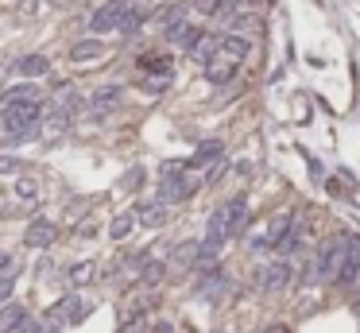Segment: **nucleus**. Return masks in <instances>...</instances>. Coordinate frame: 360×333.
Returning <instances> with one entry per match:
<instances>
[{"mask_svg": "<svg viewBox=\"0 0 360 333\" xmlns=\"http://www.w3.org/2000/svg\"><path fill=\"white\" fill-rule=\"evenodd\" d=\"M136 221H143L147 229L163 225V221H167V206H159V201H147V206L136 209Z\"/></svg>", "mask_w": 360, "mask_h": 333, "instance_id": "nucleus-13", "label": "nucleus"}, {"mask_svg": "<svg viewBox=\"0 0 360 333\" xmlns=\"http://www.w3.org/2000/svg\"><path fill=\"white\" fill-rule=\"evenodd\" d=\"M221 155H225L221 140H206V143H198V155L190 159V166H206V163H213V159H221Z\"/></svg>", "mask_w": 360, "mask_h": 333, "instance_id": "nucleus-18", "label": "nucleus"}, {"mask_svg": "<svg viewBox=\"0 0 360 333\" xmlns=\"http://www.w3.org/2000/svg\"><path fill=\"white\" fill-rule=\"evenodd\" d=\"M16 194H20L24 201H35V194H39V186H35L31 178H20V183H16Z\"/></svg>", "mask_w": 360, "mask_h": 333, "instance_id": "nucleus-25", "label": "nucleus"}, {"mask_svg": "<svg viewBox=\"0 0 360 333\" xmlns=\"http://www.w3.org/2000/svg\"><path fill=\"white\" fill-rule=\"evenodd\" d=\"M43 113H47V108H43V101L4 105V108H0V128H4V132H12V140H27V136H35Z\"/></svg>", "mask_w": 360, "mask_h": 333, "instance_id": "nucleus-1", "label": "nucleus"}, {"mask_svg": "<svg viewBox=\"0 0 360 333\" xmlns=\"http://www.w3.org/2000/svg\"><path fill=\"white\" fill-rule=\"evenodd\" d=\"M163 275H167V264H159V260H147V264H143V271H140V283H143V287H159Z\"/></svg>", "mask_w": 360, "mask_h": 333, "instance_id": "nucleus-20", "label": "nucleus"}, {"mask_svg": "<svg viewBox=\"0 0 360 333\" xmlns=\"http://www.w3.org/2000/svg\"><path fill=\"white\" fill-rule=\"evenodd\" d=\"M198 248H201V241H182V244H175L171 260H175L178 267H190V264H198Z\"/></svg>", "mask_w": 360, "mask_h": 333, "instance_id": "nucleus-19", "label": "nucleus"}, {"mask_svg": "<svg viewBox=\"0 0 360 333\" xmlns=\"http://www.w3.org/2000/svg\"><path fill=\"white\" fill-rule=\"evenodd\" d=\"M47 70H50L47 55H24V59L16 62V74H24L27 82H31V78H43Z\"/></svg>", "mask_w": 360, "mask_h": 333, "instance_id": "nucleus-10", "label": "nucleus"}, {"mask_svg": "<svg viewBox=\"0 0 360 333\" xmlns=\"http://www.w3.org/2000/svg\"><path fill=\"white\" fill-rule=\"evenodd\" d=\"M120 97H124V90H120V85H101V90H93L89 105L93 108H113Z\"/></svg>", "mask_w": 360, "mask_h": 333, "instance_id": "nucleus-16", "label": "nucleus"}, {"mask_svg": "<svg viewBox=\"0 0 360 333\" xmlns=\"http://www.w3.org/2000/svg\"><path fill=\"white\" fill-rule=\"evenodd\" d=\"M128 8H132V0H109V4H101V8L89 16V31H93V35H101V31H117Z\"/></svg>", "mask_w": 360, "mask_h": 333, "instance_id": "nucleus-4", "label": "nucleus"}, {"mask_svg": "<svg viewBox=\"0 0 360 333\" xmlns=\"http://www.w3.org/2000/svg\"><path fill=\"white\" fill-rule=\"evenodd\" d=\"M24 101H43V90L35 82H20V85H12V90L0 93V108L4 105H24Z\"/></svg>", "mask_w": 360, "mask_h": 333, "instance_id": "nucleus-8", "label": "nucleus"}, {"mask_svg": "<svg viewBox=\"0 0 360 333\" xmlns=\"http://www.w3.org/2000/svg\"><path fill=\"white\" fill-rule=\"evenodd\" d=\"M12 171H20L16 159H0V175H12Z\"/></svg>", "mask_w": 360, "mask_h": 333, "instance_id": "nucleus-27", "label": "nucleus"}, {"mask_svg": "<svg viewBox=\"0 0 360 333\" xmlns=\"http://www.w3.org/2000/svg\"><path fill=\"white\" fill-rule=\"evenodd\" d=\"M136 229V209H124V213H117L113 217V225H109V236L113 241H124L128 233Z\"/></svg>", "mask_w": 360, "mask_h": 333, "instance_id": "nucleus-17", "label": "nucleus"}, {"mask_svg": "<svg viewBox=\"0 0 360 333\" xmlns=\"http://www.w3.org/2000/svg\"><path fill=\"white\" fill-rule=\"evenodd\" d=\"M151 333H175V330H171L167 322H155V330H151Z\"/></svg>", "mask_w": 360, "mask_h": 333, "instance_id": "nucleus-31", "label": "nucleus"}, {"mask_svg": "<svg viewBox=\"0 0 360 333\" xmlns=\"http://www.w3.org/2000/svg\"><path fill=\"white\" fill-rule=\"evenodd\" d=\"M233 74H236V59H229V55H221V62L217 59L206 62V78H210V82H217V85H225Z\"/></svg>", "mask_w": 360, "mask_h": 333, "instance_id": "nucleus-11", "label": "nucleus"}, {"mask_svg": "<svg viewBox=\"0 0 360 333\" xmlns=\"http://www.w3.org/2000/svg\"><path fill=\"white\" fill-rule=\"evenodd\" d=\"M248 50H252V43L244 39V35H225V39H221V55H229V59H248Z\"/></svg>", "mask_w": 360, "mask_h": 333, "instance_id": "nucleus-15", "label": "nucleus"}, {"mask_svg": "<svg viewBox=\"0 0 360 333\" xmlns=\"http://www.w3.org/2000/svg\"><path fill=\"white\" fill-rule=\"evenodd\" d=\"M93 271H97V267H93L89 260H82V264H74V267H70V283H74V287L89 283V279H93Z\"/></svg>", "mask_w": 360, "mask_h": 333, "instance_id": "nucleus-23", "label": "nucleus"}, {"mask_svg": "<svg viewBox=\"0 0 360 333\" xmlns=\"http://www.w3.org/2000/svg\"><path fill=\"white\" fill-rule=\"evenodd\" d=\"M221 55V39L217 35H201V43L190 50V59H198V62H213Z\"/></svg>", "mask_w": 360, "mask_h": 333, "instance_id": "nucleus-14", "label": "nucleus"}, {"mask_svg": "<svg viewBox=\"0 0 360 333\" xmlns=\"http://www.w3.org/2000/svg\"><path fill=\"white\" fill-rule=\"evenodd\" d=\"M291 279H294V267L287 264V260H275V264H268L260 275H256V287H260L264 295H279V291L291 287Z\"/></svg>", "mask_w": 360, "mask_h": 333, "instance_id": "nucleus-3", "label": "nucleus"}, {"mask_svg": "<svg viewBox=\"0 0 360 333\" xmlns=\"http://www.w3.org/2000/svg\"><path fill=\"white\" fill-rule=\"evenodd\" d=\"M12 299V279H0V302Z\"/></svg>", "mask_w": 360, "mask_h": 333, "instance_id": "nucleus-28", "label": "nucleus"}, {"mask_svg": "<svg viewBox=\"0 0 360 333\" xmlns=\"http://www.w3.org/2000/svg\"><path fill=\"white\" fill-rule=\"evenodd\" d=\"M264 333H291V325H268Z\"/></svg>", "mask_w": 360, "mask_h": 333, "instance_id": "nucleus-30", "label": "nucleus"}, {"mask_svg": "<svg viewBox=\"0 0 360 333\" xmlns=\"http://www.w3.org/2000/svg\"><path fill=\"white\" fill-rule=\"evenodd\" d=\"M201 35H206V31H201L198 24H186V20H182V24H175V27H167V39L175 43V47H182L186 55L201 43Z\"/></svg>", "mask_w": 360, "mask_h": 333, "instance_id": "nucleus-7", "label": "nucleus"}, {"mask_svg": "<svg viewBox=\"0 0 360 333\" xmlns=\"http://www.w3.org/2000/svg\"><path fill=\"white\" fill-rule=\"evenodd\" d=\"M55 241H59V225H55V221H47V217H35L31 225H27V233H24L27 248H50Z\"/></svg>", "mask_w": 360, "mask_h": 333, "instance_id": "nucleus-6", "label": "nucleus"}, {"mask_svg": "<svg viewBox=\"0 0 360 333\" xmlns=\"http://www.w3.org/2000/svg\"><path fill=\"white\" fill-rule=\"evenodd\" d=\"M140 183H143V166H132V171L120 178V186H124V190H140Z\"/></svg>", "mask_w": 360, "mask_h": 333, "instance_id": "nucleus-24", "label": "nucleus"}, {"mask_svg": "<svg viewBox=\"0 0 360 333\" xmlns=\"http://www.w3.org/2000/svg\"><path fill=\"white\" fill-rule=\"evenodd\" d=\"M101 55H105V43H97V39H82L70 47V59L74 62H89V59H101Z\"/></svg>", "mask_w": 360, "mask_h": 333, "instance_id": "nucleus-12", "label": "nucleus"}, {"mask_svg": "<svg viewBox=\"0 0 360 333\" xmlns=\"http://www.w3.org/2000/svg\"><path fill=\"white\" fill-rule=\"evenodd\" d=\"M341 260H345V248H341V236L326 241L318 248V260H314V275H318V283H333L337 271H341Z\"/></svg>", "mask_w": 360, "mask_h": 333, "instance_id": "nucleus-2", "label": "nucleus"}, {"mask_svg": "<svg viewBox=\"0 0 360 333\" xmlns=\"http://www.w3.org/2000/svg\"><path fill=\"white\" fill-rule=\"evenodd\" d=\"M171 85V74H159V78H147V82H143V90L147 93H163Z\"/></svg>", "mask_w": 360, "mask_h": 333, "instance_id": "nucleus-26", "label": "nucleus"}, {"mask_svg": "<svg viewBox=\"0 0 360 333\" xmlns=\"http://www.w3.org/2000/svg\"><path fill=\"white\" fill-rule=\"evenodd\" d=\"M8 267H12V256L8 252H0V271H8Z\"/></svg>", "mask_w": 360, "mask_h": 333, "instance_id": "nucleus-29", "label": "nucleus"}, {"mask_svg": "<svg viewBox=\"0 0 360 333\" xmlns=\"http://www.w3.org/2000/svg\"><path fill=\"white\" fill-rule=\"evenodd\" d=\"M143 20H147V12L128 8V12H124V20H120V31H124V35H136V31L143 27Z\"/></svg>", "mask_w": 360, "mask_h": 333, "instance_id": "nucleus-22", "label": "nucleus"}, {"mask_svg": "<svg viewBox=\"0 0 360 333\" xmlns=\"http://www.w3.org/2000/svg\"><path fill=\"white\" fill-rule=\"evenodd\" d=\"M194 194V183L186 178V171L182 175H167L159 183V206H175V201H186Z\"/></svg>", "mask_w": 360, "mask_h": 333, "instance_id": "nucleus-5", "label": "nucleus"}, {"mask_svg": "<svg viewBox=\"0 0 360 333\" xmlns=\"http://www.w3.org/2000/svg\"><path fill=\"white\" fill-rule=\"evenodd\" d=\"M140 70H147V74H171V59L167 55H143Z\"/></svg>", "mask_w": 360, "mask_h": 333, "instance_id": "nucleus-21", "label": "nucleus"}, {"mask_svg": "<svg viewBox=\"0 0 360 333\" xmlns=\"http://www.w3.org/2000/svg\"><path fill=\"white\" fill-rule=\"evenodd\" d=\"M229 287V271L221 264H210V271L201 275V283H198V291L201 295H221Z\"/></svg>", "mask_w": 360, "mask_h": 333, "instance_id": "nucleus-9", "label": "nucleus"}]
</instances>
